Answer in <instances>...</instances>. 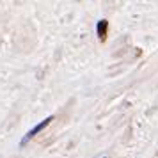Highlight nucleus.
I'll return each mask as SVG.
<instances>
[{"label":"nucleus","mask_w":158,"mask_h":158,"mask_svg":"<svg viewBox=\"0 0 158 158\" xmlns=\"http://www.w3.org/2000/svg\"><path fill=\"white\" fill-rule=\"evenodd\" d=\"M52 121H53V115L46 117V119H43V121L39 123V124H36V126H34L32 130H29V133H27V135H25V137L22 139V146H23V144H27V142H29V140L32 139V137H36L37 133L41 131V130H44V128H46V126H48V124H50Z\"/></svg>","instance_id":"1"},{"label":"nucleus","mask_w":158,"mask_h":158,"mask_svg":"<svg viewBox=\"0 0 158 158\" xmlns=\"http://www.w3.org/2000/svg\"><path fill=\"white\" fill-rule=\"evenodd\" d=\"M107 29H108V22H107V20L98 22V37H100L101 41H105V39H107Z\"/></svg>","instance_id":"2"}]
</instances>
